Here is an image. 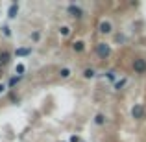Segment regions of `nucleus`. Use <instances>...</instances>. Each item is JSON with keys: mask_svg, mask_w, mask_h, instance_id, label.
I'll return each mask as SVG.
<instances>
[{"mask_svg": "<svg viewBox=\"0 0 146 142\" xmlns=\"http://www.w3.org/2000/svg\"><path fill=\"white\" fill-rule=\"evenodd\" d=\"M96 53H98V57H102V59H107V57L111 55V46L107 43H98L96 44Z\"/></svg>", "mask_w": 146, "mask_h": 142, "instance_id": "nucleus-1", "label": "nucleus"}, {"mask_svg": "<svg viewBox=\"0 0 146 142\" xmlns=\"http://www.w3.org/2000/svg\"><path fill=\"white\" fill-rule=\"evenodd\" d=\"M133 70H135L137 74H144V72H146V59L137 57V59L133 61Z\"/></svg>", "mask_w": 146, "mask_h": 142, "instance_id": "nucleus-2", "label": "nucleus"}, {"mask_svg": "<svg viewBox=\"0 0 146 142\" xmlns=\"http://www.w3.org/2000/svg\"><path fill=\"white\" fill-rule=\"evenodd\" d=\"M67 11H68V15H70V17H74V18H82V17H83V11H82V7L74 6V4H70V6L67 7Z\"/></svg>", "mask_w": 146, "mask_h": 142, "instance_id": "nucleus-3", "label": "nucleus"}, {"mask_svg": "<svg viewBox=\"0 0 146 142\" xmlns=\"http://www.w3.org/2000/svg\"><path fill=\"white\" fill-rule=\"evenodd\" d=\"M131 116L137 118V120H141V118H144V107L141 105V103H137V105H133L131 109Z\"/></svg>", "mask_w": 146, "mask_h": 142, "instance_id": "nucleus-4", "label": "nucleus"}, {"mask_svg": "<svg viewBox=\"0 0 146 142\" xmlns=\"http://www.w3.org/2000/svg\"><path fill=\"white\" fill-rule=\"evenodd\" d=\"M98 30H100V33H111L113 26H111V22L102 20V22H100V26H98Z\"/></svg>", "mask_w": 146, "mask_h": 142, "instance_id": "nucleus-5", "label": "nucleus"}, {"mask_svg": "<svg viewBox=\"0 0 146 142\" xmlns=\"http://www.w3.org/2000/svg\"><path fill=\"white\" fill-rule=\"evenodd\" d=\"M17 13H19V4H11L9 9H7V17L15 18V17H17Z\"/></svg>", "mask_w": 146, "mask_h": 142, "instance_id": "nucleus-6", "label": "nucleus"}, {"mask_svg": "<svg viewBox=\"0 0 146 142\" xmlns=\"http://www.w3.org/2000/svg\"><path fill=\"white\" fill-rule=\"evenodd\" d=\"M9 59H11V53L9 52H2V53H0V65H7V63H9Z\"/></svg>", "mask_w": 146, "mask_h": 142, "instance_id": "nucleus-7", "label": "nucleus"}, {"mask_svg": "<svg viewBox=\"0 0 146 142\" xmlns=\"http://www.w3.org/2000/svg\"><path fill=\"white\" fill-rule=\"evenodd\" d=\"M15 53H17L19 57H26V55H30V53H32V48H19Z\"/></svg>", "mask_w": 146, "mask_h": 142, "instance_id": "nucleus-8", "label": "nucleus"}, {"mask_svg": "<svg viewBox=\"0 0 146 142\" xmlns=\"http://www.w3.org/2000/svg\"><path fill=\"white\" fill-rule=\"evenodd\" d=\"M21 79H22V76H13V78L9 79V83H7V87H9V89H13V87L21 81Z\"/></svg>", "mask_w": 146, "mask_h": 142, "instance_id": "nucleus-9", "label": "nucleus"}, {"mask_svg": "<svg viewBox=\"0 0 146 142\" xmlns=\"http://www.w3.org/2000/svg\"><path fill=\"white\" fill-rule=\"evenodd\" d=\"M72 48H74L76 52H83V48H85V43H83V41H76V43L72 44Z\"/></svg>", "mask_w": 146, "mask_h": 142, "instance_id": "nucleus-10", "label": "nucleus"}, {"mask_svg": "<svg viewBox=\"0 0 146 142\" xmlns=\"http://www.w3.org/2000/svg\"><path fill=\"white\" fill-rule=\"evenodd\" d=\"M70 74H72V72H70V68H61V70H59V76H61L63 79L70 78Z\"/></svg>", "mask_w": 146, "mask_h": 142, "instance_id": "nucleus-11", "label": "nucleus"}, {"mask_svg": "<svg viewBox=\"0 0 146 142\" xmlns=\"http://www.w3.org/2000/svg\"><path fill=\"white\" fill-rule=\"evenodd\" d=\"M83 78H87V79L94 78V70L93 68H85V70H83Z\"/></svg>", "mask_w": 146, "mask_h": 142, "instance_id": "nucleus-12", "label": "nucleus"}, {"mask_svg": "<svg viewBox=\"0 0 146 142\" xmlns=\"http://www.w3.org/2000/svg\"><path fill=\"white\" fill-rule=\"evenodd\" d=\"M104 122H106V116H104V114H96V116H94V124L102 125Z\"/></svg>", "mask_w": 146, "mask_h": 142, "instance_id": "nucleus-13", "label": "nucleus"}, {"mask_svg": "<svg viewBox=\"0 0 146 142\" xmlns=\"http://www.w3.org/2000/svg\"><path fill=\"white\" fill-rule=\"evenodd\" d=\"M59 32H61V35H63V37H67L68 33H70V28H68V26H63V28H61Z\"/></svg>", "mask_w": 146, "mask_h": 142, "instance_id": "nucleus-14", "label": "nucleus"}, {"mask_svg": "<svg viewBox=\"0 0 146 142\" xmlns=\"http://www.w3.org/2000/svg\"><path fill=\"white\" fill-rule=\"evenodd\" d=\"M2 30H4V35H6V37H9V35H11V30H9V26H4Z\"/></svg>", "mask_w": 146, "mask_h": 142, "instance_id": "nucleus-15", "label": "nucleus"}, {"mask_svg": "<svg viewBox=\"0 0 146 142\" xmlns=\"http://www.w3.org/2000/svg\"><path fill=\"white\" fill-rule=\"evenodd\" d=\"M22 72H24V65H17V74L22 76Z\"/></svg>", "mask_w": 146, "mask_h": 142, "instance_id": "nucleus-16", "label": "nucleus"}, {"mask_svg": "<svg viewBox=\"0 0 146 142\" xmlns=\"http://www.w3.org/2000/svg\"><path fill=\"white\" fill-rule=\"evenodd\" d=\"M107 78H109L111 81H115V72H113V70H109V72H107Z\"/></svg>", "mask_w": 146, "mask_h": 142, "instance_id": "nucleus-17", "label": "nucleus"}, {"mask_svg": "<svg viewBox=\"0 0 146 142\" xmlns=\"http://www.w3.org/2000/svg\"><path fill=\"white\" fill-rule=\"evenodd\" d=\"M39 37H41V33H39V32H33V35H32V39H33V41H39Z\"/></svg>", "mask_w": 146, "mask_h": 142, "instance_id": "nucleus-18", "label": "nucleus"}, {"mask_svg": "<svg viewBox=\"0 0 146 142\" xmlns=\"http://www.w3.org/2000/svg\"><path fill=\"white\" fill-rule=\"evenodd\" d=\"M70 142H80V137H76V135H72V137H70Z\"/></svg>", "mask_w": 146, "mask_h": 142, "instance_id": "nucleus-19", "label": "nucleus"}, {"mask_svg": "<svg viewBox=\"0 0 146 142\" xmlns=\"http://www.w3.org/2000/svg\"><path fill=\"white\" fill-rule=\"evenodd\" d=\"M124 83H126V81H124V79H122V81H118V83H117V85H115V87H117V89H120V87L124 85Z\"/></svg>", "mask_w": 146, "mask_h": 142, "instance_id": "nucleus-20", "label": "nucleus"}, {"mask_svg": "<svg viewBox=\"0 0 146 142\" xmlns=\"http://www.w3.org/2000/svg\"><path fill=\"white\" fill-rule=\"evenodd\" d=\"M4 90H6V85H4V83H0V94H2Z\"/></svg>", "mask_w": 146, "mask_h": 142, "instance_id": "nucleus-21", "label": "nucleus"}]
</instances>
